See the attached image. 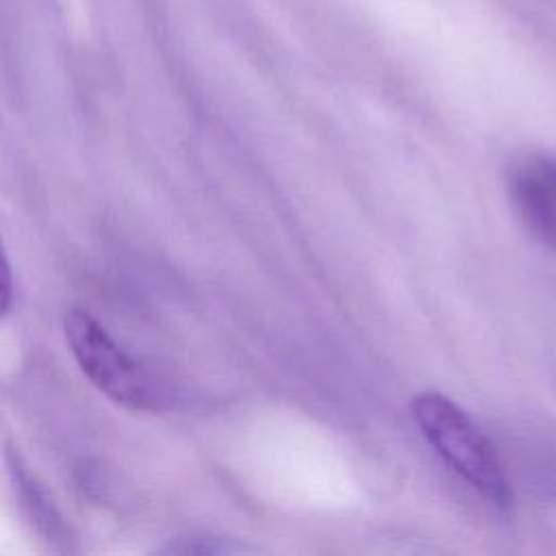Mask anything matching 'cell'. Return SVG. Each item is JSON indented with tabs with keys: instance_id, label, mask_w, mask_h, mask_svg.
<instances>
[{
	"instance_id": "8992f818",
	"label": "cell",
	"mask_w": 556,
	"mask_h": 556,
	"mask_svg": "<svg viewBox=\"0 0 556 556\" xmlns=\"http://www.w3.org/2000/svg\"><path fill=\"white\" fill-rule=\"evenodd\" d=\"M11 298H13V278H11V267H9V258L2 250V241H0V317L7 315L9 306H11Z\"/></svg>"
},
{
	"instance_id": "3957f363",
	"label": "cell",
	"mask_w": 556,
	"mask_h": 556,
	"mask_svg": "<svg viewBox=\"0 0 556 556\" xmlns=\"http://www.w3.org/2000/svg\"><path fill=\"white\" fill-rule=\"evenodd\" d=\"M508 198L528 232L556 252V156L528 154L508 169Z\"/></svg>"
},
{
	"instance_id": "277c9868",
	"label": "cell",
	"mask_w": 556,
	"mask_h": 556,
	"mask_svg": "<svg viewBox=\"0 0 556 556\" xmlns=\"http://www.w3.org/2000/svg\"><path fill=\"white\" fill-rule=\"evenodd\" d=\"M11 473L15 478V486L20 489L22 500L26 502V508H28L30 517L37 521L39 530H43L52 539L63 536V523H61L54 506L50 504L46 493L35 484L33 476L22 467V463L17 458H13V463H11Z\"/></svg>"
},
{
	"instance_id": "6da1fadb",
	"label": "cell",
	"mask_w": 556,
	"mask_h": 556,
	"mask_svg": "<svg viewBox=\"0 0 556 556\" xmlns=\"http://www.w3.org/2000/svg\"><path fill=\"white\" fill-rule=\"evenodd\" d=\"M413 417L434 452L493 508L508 510L513 491L500 456L480 426L450 397L428 391L413 400Z\"/></svg>"
},
{
	"instance_id": "7a4b0ae2",
	"label": "cell",
	"mask_w": 556,
	"mask_h": 556,
	"mask_svg": "<svg viewBox=\"0 0 556 556\" xmlns=\"http://www.w3.org/2000/svg\"><path fill=\"white\" fill-rule=\"evenodd\" d=\"M65 337L78 367L102 393L128 408H156L161 402L159 384L96 317L83 308H70Z\"/></svg>"
},
{
	"instance_id": "5b68a950",
	"label": "cell",
	"mask_w": 556,
	"mask_h": 556,
	"mask_svg": "<svg viewBox=\"0 0 556 556\" xmlns=\"http://www.w3.org/2000/svg\"><path fill=\"white\" fill-rule=\"evenodd\" d=\"M235 547L228 545H219L215 539H191V541H182L178 545L167 547V552L172 554H222V552H230Z\"/></svg>"
}]
</instances>
